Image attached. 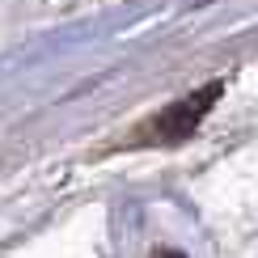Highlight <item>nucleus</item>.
Segmentation results:
<instances>
[{
  "mask_svg": "<svg viewBox=\"0 0 258 258\" xmlns=\"http://www.w3.org/2000/svg\"><path fill=\"white\" fill-rule=\"evenodd\" d=\"M220 98V85H203L199 93H190V98H182L178 106H169V110H161L157 119H148V127L140 132L136 140L140 144H169V140H182L190 136L199 127V119L208 114V106Z\"/></svg>",
  "mask_w": 258,
  "mask_h": 258,
  "instance_id": "obj_1",
  "label": "nucleus"
},
{
  "mask_svg": "<svg viewBox=\"0 0 258 258\" xmlns=\"http://www.w3.org/2000/svg\"><path fill=\"white\" fill-rule=\"evenodd\" d=\"M153 258H182V254H174V250H165V254H161V250H157Z\"/></svg>",
  "mask_w": 258,
  "mask_h": 258,
  "instance_id": "obj_2",
  "label": "nucleus"
}]
</instances>
